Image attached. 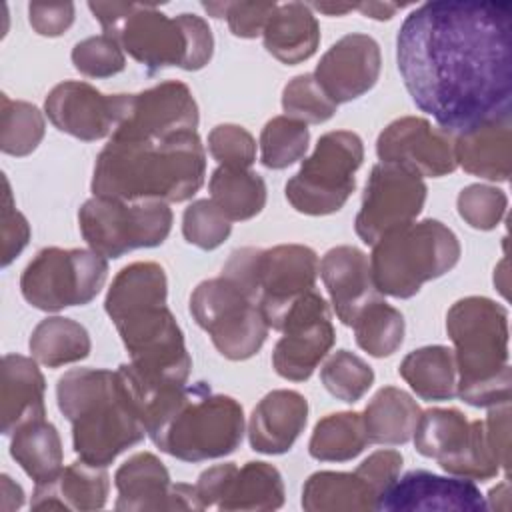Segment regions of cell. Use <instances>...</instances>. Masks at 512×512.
<instances>
[{
    "label": "cell",
    "mask_w": 512,
    "mask_h": 512,
    "mask_svg": "<svg viewBox=\"0 0 512 512\" xmlns=\"http://www.w3.org/2000/svg\"><path fill=\"white\" fill-rule=\"evenodd\" d=\"M352 328L356 344L376 358L394 354L404 340V316L382 298L366 304L356 316Z\"/></svg>",
    "instance_id": "obj_37"
},
{
    "label": "cell",
    "mask_w": 512,
    "mask_h": 512,
    "mask_svg": "<svg viewBox=\"0 0 512 512\" xmlns=\"http://www.w3.org/2000/svg\"><path fill=\"white\" fill-rule=\"evenodd\" d=\"M236 468L238 466L234 462H226V464L212 466L198 476V482L194 486H196V496L200 500L202 510L208 506H216L220 502Z\"/></svg>",
    "instance_id": "obj_51"
},
{
    "label": "cell",
    "mask_w": 512,
    "mask_h": 512,
    "mask_svg": "<svg viewBox=\"0 0 512 512\" xmlns=\"http://www.w3.org/2000/svg\"><path fill=\"white\" fill-rule=\"evenodd\" d=\"M402 470V454L396 450H378L370 454L354 472L368 484V488L380 496L384 490L400 476Z\"/></svg>",
    "instance_id": "obj_48"
},
{
    "label": "cell",
    "mask_w": 512,
    "mask_h": 512,
    "mask_svg": "<svg viewBox=\"0 0 512 512\" xmlns=\"http://www.w3.org/2000/svg\"><path fill=\"white\" fill-rule=\"evenodd\" d=\"M308 420V402L296 390H272L252 410L248 440L262 454H284Z\"/></svg>",
    "instance_id": "obj_24"
},
{
    "label": "cell",
    "mask_w": 512,
    "mask_h": 512,
    "mask_svg": "<svg viewBox=\"0 0 512 512\" xmlns=\"http://www.w3.org/2000/svg\"><path fill=\"white\" fill-rule=\"evenodd\" d=\"M512 4L436 0L412 10L396 60L414 104L452 136L510 112Z\"/></svg>",
    "instance_id": "obj_1"
},
{
    "label": "cell",
    "mask_w": 512,
    "mask_h": 512,
    "mask_svg": "<svg viewBox=\"0 0 512 512\" xmlns=\"http://www.w3.org/2000/svg\"><path fill=\"white\" fill-rule=\"evenodd\" d=\"M44 388V376L36 360L20 354H6L2 358L0 418L4 436H10L30 418L46 416Z\"/></svg>",
    "instance_id": "obj_27"
},
{
    "label": "cell",
    "mask_w": 512,
    "mask_h": 512,
    "mask_svg": "<svg viewBox=\"0 0 512 512\" xmlns=\"http://www.w3.org/2000/svg\"><path fill=\"white\" fill-rule=\"evenodd\" d=\"M204 176L206 152L196 130L148 140L110 136L94 164L92 192L130 202H184Z\"/></svg>",
    "instance_id": "obj_3"
},
{
    "label": "cell",
    "mask_w": 512,
    "mask_h": 512,
    "mask_svg": "<svg viewBox=\"0 0 512 512\" xmlns=\"http://www.w3.org/2000/svg\"><path fill=\"white\" fill-rule=\"evenodd\" d=\"M28 16L32 28L40 36H60L64 34L72 22H74V4L72 2H60V4H44V2H32L28 6Z\"/></svg>",
    "instance_id": "obj_49"
},
{
    "label": "cell",
    "mask_w": 512,
    "mask_h": 512,
    "mask_svg": "<svg viewBox=\"0 0 512 512\" xmlns=\"http://www.w3.org/2000/svg\"><path fill=\"white\" fill-rule=\"evenodd\" d=\"M426 184L414 170L378 162L366 182L362 206L354 220L356 234L364 244H376L386 234L416 220L426 200Z\"/></svg>",
    "instance_id": "obj_15"
},
{
    "label": "cell",
    "mask_w": 512,
    "mask_h": 512,
    "mask_svg": "<svg viewBox=\"0 0 512 512\" xmlns=\"http://www.w3.org/2000/svg\"><path fill=\"white\" fill-rule=\"evenodd\" d=\"M88 8L104 34L150 72L166 66L200 70L212 58L210 26L196 14L168 18L154 4L134 2H90Z\"/></svg>",
    "instance_id": "obj_7"
},
{
    "label": "cell",
    "mask_w": 512,
    "mask_h": 512,
    "mask_svg": "<svg viewBox=\"0 0 512 512\" xmlns=\"http://www.w3.org/2000/svg\"><path fill=\"white\" fill-rule=\"evenodd\" d=\"M420 414V406L408 392L394 386L380 388L362 414L368 442L406 444L414 436Z\"/></svg>",
    "instance_id": "obj_29"
},
{
    "label": "cell",
    "mask_w": 512,
    "mask_h": 512,
    "mask_svg": "<svg viewBox=\"0 0 512 512\" xmlns=\"http://www.w3.org/2000/svg\"><path fill=\"white\" fill-rule=\"evenodd\" d=\"M380 46L368 34H346L320 58L314 78L334 104L366 94L380 76Z\"/></svg>",
    "instance_id": "obj_21"
},
{
    "label": "cell",
    "mask_w": 512,
    "mask_h": 512,
    "mask_svg": "<svg viewBox=\"0 0 512 512\" xmlns=\"http://www.w3.org/2000/svg\"><path fill=\"white\" fill-rule=\"evenodd\" d=\"M210 200L232 220H250L266 204V184L250 168L218 166L208 182Z\"/></svg>",
    "instance_id": "obj_34"
},
{
    "label": "cell",
    "mask_w": 512,
    "mask_h": 512,
    "mask_svg": "<svg viewBox=\"0 0 512 512\" xmlns=\"http://www.w3.org/2000/svg\"><path fill=\"white\" fill-rule=\"evenodd\" d=\"M232 224L224 212L208 198L192 202L182 216V234L186 242L202 250H214L230 236Z\"/></svg>",
    "instance_id": "obj_42"
},
{
    "label": "cell",
    "mask_w": 512,
    "mask_h": 512,
    "mask_svg": "<svg viewBox=\"0 0 512 512\" xmlns=\"http://www.w3.org/2000/svg\"><path fill=\"white\" fill-rule=\"evenodd\" d=\"M74 68L90 78H108L124 70L126 60L120 44L108 34L84 38L72 48Z\"/></svg>",
    "instance_id": "obj_43"
},
{
    "label": "cell",
    "mask_w": 512,
    "mask_h": 512,
    "mask_svg": "<svg viewBox=\"0 0 512 512\" xmlns=\"http://www.w3.org/2000/svg\"><path fill=\"white\" fill-rule=\"evenodd\" d=\"M168 282L156 262L124 266L112 280L104 308L114 322L130 364H120L142 420L164 390L186 384L192 358L182 330L166 306Z\"/></svg>",
    "instance_id": "obj_2"
},
{
    "label": "cell",
    "mask_w": 512,
    "mask_h": 512,
    "mask_svg": "<svg viewBox=\"0 0 512 512\" xmlns=\"http://www.w3.org/2000/svg\"><path fill=\"white\" fill-rule=\"evenodd\" d=\"M122 106L124 94H102L78 80L56 84L44 100L48 120L60 132L86 142L112 136L122 118Z\"/></svg>",
    "instance_id": "obj_19"
},
{
    "label": "cell",
    "mask_w": 512,
    "mask_h": 512,
    "mask_svg": "<svg viewBox=\"0 0 512 512\" xmlns=\"http://www.w3.org/2000/svg\"><path fill=\"white\" fill-rule=\"evenodd\" d=\"M56 398L72 424L74 452L88 464L108 466L146 436L142 414L118 370H68L58 378Z\"/></svg>",
    "instance_id": "obj_4"
},
{
    "label": "cell",
    "mask_w": 512,
    "mask_h": 512,
    "mask_svg": "<svg viewBox=\"0 0 512 512\" xmlns=\"http://www.w3.org/2000/svg\"><path fill=\"white\" fill-rule=\"evenodd\" d=\"M208 152L220 166L250 168L256 160V140L238 124H218L208 134Z\"/></svg>",
    "instance_id": "obj_45"
},
{
    "label": "cell",
    "mask_w": 512,
    "mask_h": 512,
    "mask_svg": "<svg viewBox=\"0 0 512 512\" xmlns=\"http://www.w3.org/2000/svg\"><path fill=\"white\" fill-rule=\"evenodd\" d=\"M402 4H388V2H368V4H354V10H360L364 16L376 18V20H388L400 10Z\"/></svg>",
    "instance_id": "obj_53"
},
{
    "label": "cell",
    "mask_w": 512,
    "mask_h": 512,
    "mask_svg": "<svg viewBox=\"0 0 512 512\" xmlns=\"http://www.w3.org/2000/svg\"><path fill=\"white\" fill-rule=\"evenodd\" d=\"M412 438L422 456L434 458L442 470L454 476L490 480L500 472L484 420L470 422L456 408L422 412Z\"/></svg>",
    "instance_id": "obj_14"
},
{
    "label": "cell",
    "mask_w": 512,
    "mask_h": 512,
    "mask_svg": "<svg viewBox=\"0 0 512 512\" xmlns=\"http://www.w3.org/2000/svg\"><path fill=\"white\" fill-rule=\"evenodd\" d=\"M2 510L4 512H10V510H16L24 504V492L22 488L8 476V474H2Z\"/></svg>",
    "instance_id": "obj_52"
},
{
    "label": "cell",
    "mask_w": 512,
    "mask_h": 512,
    "mask_svg": "<svg viewBox=\"0 0 512 512\" xmlns=\"http://www.w3.org/2000/svg\"><path fill=\"white\" fill-rule=\"evenodd\" d=\"M318 268L316 252L302 244H280L268 250L248 246L230 254L222 276L252 298L268 326L278 330L288 308L314 290Z\"/></svg>",
    "instance_id": "obj_9"
},
{
    "label": "cell",
    "mask_w": 512,
    "mask_h": 512,
    "mask_svg": "<svg viewBox=\"0 0 512 512\" xmlns=\"http://www.w3.org/2000/svg\"><path fill=\"white\" fill-rule=\"evenodd\" d=\"M30 226L26 218L14 208L10 184L4 178V206H2V266H8L28 244Z\"/></svg>",
    "instance_id": "obj_47"
},
{
    "label": "cell",
    "mask_w": 512,
    "mask_h": 512,
    "mask_svg": "<svg viewBox=\"0 0 512 512\" xmlns=\"http://www.w3.org/2000/svg\"><path fill=\"white\" fill-rule=\"evenodd\" d=\"M2 128L0 148L10 156H26L36 150L44 138V116L42 112L24 100H10L2 94Z\"/></svg>",
    "instance_id": "obj_38"
},
{
    "label": "cell",
    "mask_w": 512,
    "mask_h": 512,
    "mask_svg": "<svg viewBox=\"0 0 512 512\" xmlns=\"http://www.w3.org/2000/svg\"><path fill=\"white\" fill-rule=\"evenodd\" d=\"M32 358L48 368L84 360L90 354V336L82 324L62 316H50L30 334Z\"/></svg>",
    "instance_id": "obj_35"
},
{
    "label": "cell",
    "mask_w": 512,
    "mask_h": 512,
    "mask_svg": "<svg viewBox=\"0 0 512 512\" xmlns=\"http://www.w3.org/2000/svg\"><path fill=\"white\" fill-rule=\"evenodd\" d=\"M10 454L36 482H48L62 470V440L44 416L22 422L10 434Z\"/></svg>",
    "instance_id": "obj_30"
},
{
    "label": "cell",
    "mask_w": 512,
    "mask_h": 512,
    "mask_svg": "<svg viewBox=\"0 0 512 512\" xmlns=\"http://www.w3.org/2000/svg\"><path fill=\"white\" fill-rule=\"evenodd\" d=\"M454 154L456 164H460L468 174L506 182L512 158L510 112L456 134Z\"/></svg>",
    "instance_id": "obj_25"
},
{
    "label": "cell",
    "mask_w": 512,
    "mask_h": 512,
    "mask_svg": "<svg viewBox=\"0 0 512 512\" xmlns=\"http://www.w3.org/2000/svg\"><path fill=\"white\" fill-rule=\"evenodd\" d=\"M284 504V482L268 462H246L232 474L218 510H276Z\"/></svg>",
    "instance_id": "obj_33"
},
{
    "label": "cell",
    "mask_w": 512,
    "mask_h": 512,
    "mask_svg": "<svg viewBox=\"0 0 512 512\" xmlns=\"http://www.w3.org/2000/svg\"><path fill=\"white\" fill-rule=\"evenodd\" d=\"M78 224L94 252L120 258L130 250L162 244L172 228V210L162 200L92 196L80 206Z\"/></svg>",
    "instance_id": "obj_11"
},
{
    "label": "cell",
    "mask_w": 512,
    "mask_h": 512,
    "mask_svg": "<svg viewBox=\"0 0 512 512\" xmlns=\"http://www.w3.org/2000/svg\"><path fill=\"white\" fill-rule=\"evenodd\" d=\"M146 434L166 454L184 462L222 458L244 436L242 406L226 394H214L206 382L162 392L146 412Z\"/></svg>",
    "instance_id": "obj_5"
},
{
    "label": "cell",
    "mask_w": 512,
    "mask_h": 512,
    "mask_svg": "<svg viewBox=\"0 0 512 512\" xmlns=\"http://www.w3.org/2000/svg\"><path fill=\"white\" fill-rule=\"evenodd\" d=\"M368 436L362 414L336 412L328 414L314 426L308 452L320 462H346L366 448Z\"/></svg>",
    "instance_id": "obj_36"
},
{
    "label": "cell",
    "mask_w": 512,
    "mask_h": 512,
    "mask_svg": "<svg viewBox=\"0 0 512 512\" xmlns=\"http://www.w3.org/2000/svg\"><path fill=\"white\" fill-rule=\"evenodd\" d=\"M108 276L106 256L92 248H42L20 278L28 304L44 312L84 306L102 290Z\"/></svg>",
    "instance_id": "obj_12"
},
{
    "label": "cell",
    "mask_w": 512,
    "mask_h": 512,
    "mask_svg": "<svg viewBox=\"0 0 512 512\" xmlns=\"http://www.w3.org/2000/svg\"><path fill=\"white\" fill-rule=\"evenodd\" d=\"M278 330L282 338L274 346L272 364L282 378L294 382L308 380L336 340L330 308L316 290L288 308Z\"/></svg>",
    "instance_id": "obj_16"
},
{
    "label": "cell",
    "mask_w": 512,
    "mask_h": 512,
    "mask_svg": "<svg viewBox=\"0 0 512 512\" xmlns=\"http://www.w3.org/2000/svg\"><path fill=\"white\" fill-rule=\"evenodd\" d=\"M486 502L478 486L468 478H448L426 470L406 472L380 496L376 510H456L482 512Z\"/></svg>",
    "instance_id": "obj_22"
},
{
    "label": "cell",
    "mask_w": 512,
    "mask_h": 512,
    "mask_svg": "<svg viewBox=\"0 0 512 512\" xmlns=\"http://www.w3.org/2000/svg\"><path fill=\"white\" fill-rule=\"evenodd\" d=\"M398 372L422 400L440 402L456 396V360L446 346L436 344L412 350Z\"/></svg>",
    "instance_id": "obj_32"
},
{
    "label": "cell",
    "mask_w": 512,
    "mask_h": 512,
    "mask_svg": "<svg viewBox=\"0 0 512 512\" xmlns=\"http://www.w3.org/2000/svg\"><path fill=\"white\" fill-rule=\"evenodd\" d=\"M264 48L284 64L308 60L320 44V26L308 4H276L264 30Z\"/></svg>",
    "instance_id": "obj_28"
},
{
    "label": "cell",
    "mask_w": 512,
    "mask_h": 512,
    "mask_svg": "<svg viewBox=\"0 0 512 512\" xmlns=\"http://www.w3.org/2000/svg\"><path fill=\"white\" fill-rule=\"evenodd\" d=\"M190 312L196 324L208 332L216 350L228 360L254 356L270 328L258 304L222 274L194 288Z\"/></svg>",
    "instance_id": "obj_13"
},
{
    "label": "cell",
    "mask_w": 512,
    "mask_h": 512,
    "mask_svg": "<svg viewBox=\"0 0 512 512\" xmlns=\"http://www.w3.org/2000/svg\"><path fill=\"white\" fill-rule=\"evenodd\" d=\"M336 106L322 86L316 82L314 74L294 76L282 90L284 116L300 120L304 124H320L334 116Z\"/></svg>",
    "instance_id": "obj_41"
},
{
    "label": "cell",
    "mask_w": 512,
    "mask_h": 512,
    "mask_svg": "<svg viewBox=\"0 0 512 512\" xmlns=\"http://www.w3.org/2000/svg\"><path fill=\"white\" fill-rule=\"evenodd\" d=\"M458 214L476 230H492L500 224L508 198L500 188L488 184H470L458 194Z\"/></svg>",
    "instance_id": "obj_44"
},
{
    "label": "cell",
    "mask_w": 512,
    "mask_h": 512,
    "mask_svg": "<svg viewBox=\"0 0 512 512\" xmlns=\"http://www.w3.org/2000/svg\"><path fill=\"white\" fill-rule=\"evenodd\" d=\"M198 106L184 82L166 80L138 94H124L122 118L112 132L120 138H166L196 130Z\"/></svg>",
    "instance_id": "obj_17"
},
{
    "label": "cell",
    "mask_w": 512,
    "mask_h": 512,
    "mask_svg": "<svg viewBox=\"0 0 512 512\" xmlns=\"http://www.w3.org/2000/svg\"><path fill=\"white\" fill-rule=\"evenodd\" d=\"M446 332L454 344L456 396L478 408L510 402L512 370L504 306L486 296L462 298L446 314Z\"/></svg>",
    "instance_id": "obj_6"
},
{
    "label": "cell",
    "mask_w": 512,
    "mask_h": 512,
    "mask_svg": "<svg viewBox=\"0 0 512 512\" xmlns=\"http://www.w3.org/2000/svg\"><path fill=\"white\" fill-rule=\"evenodd\" d=\"M490 446L498 458L500 470L510 468V402L490 406L488 418L484 420Z\"/></svg>",
    "instance_id": "obj_50"
},
{
    "label": "cell",
    "mask_w": 512,
    "mask_h": 512,
    "mask_svg": "<svg viewBox=\"0 0 512 512\" xmlns=\"http://www.w3.org/2000/svg\"><path fill=\"white\" fill-rule=\"evenodd\" d=\"M376 494L356 472H314L302 488V508L308 512L374 510Z\"/></svg>",
    "instance_id": "obj_31"
},
{
    "label": "cell",
    "mask_w": 512,
    "mask_h": 512,
    "mask_svg": "<svg viewBox=\"0 0 512 512\" xmlns=\"http://www.w3.org/2000/svg\"><path fill=\"white\" fill-rule=\"evenodd\" d=\"M364 160L358 134L334 130L320 136L314 152L286 182V198L294 210L310 216L338 212L356 188V170Z\"/></svg>",
    "instance_id": "obj_10"
},
{
    "label": "cell",
    "mask_w": 512,
    "mask_h": 512,
    "mask_svg": "<svg viewBox=\"0 0 512 512\" xmlns=\"http://www.w3.org/2000/svg\"><path fill=\"white\" fill-rule=\"evenodd\" d=\"M310 142L308 126L288 116H274L260 134V160L266 168L282 170L298 162Z\"/></svg>",
    "instance_id": "obj_39"
},
{
    "label": "cell",
    "mask_w": 512,
    "mask_h": 512,
    "mask_svg": "<svg viewBox=\"0 0 512 512\" xmlns=\"http://www.w3.org/2000/svg\"><path fill=\"white\" fill-rule=\"evenodd\" d=\"M110 492L106 466L84 460L62 468L52 480L36 484L30 506L34 510H100Z\"/></svg>",
    "instance_id": "obj_26"
},
{
    "label": "cell",
    "mask_w": 512,
    "mask_h": 512,
    "mask_svg": "<svg viewBox=\"0 0 512 512\" xmlns=\"http://www.w3.org/2000/svg\"><path fill=\"white\" fill-rule=\"evenodd\" d=\"M320 380L334 398L354 404L374 384V370L354 352L336 350L320 368Z\"/></svg>",
    "instance_id": "obj_40"
},
{
    "label": "cell",
    "mask_w": 512,
    "mask_h": 512,
    "mask_svg": "<svg viewBox=\"0 0 512 512\" xmlns=\"http://www.w3.org/2000/svg\"><path fill=\"white\" fill-rule=\"evenodd\" d=\"M116 510H202L192 484H172L166 466L152 452L130 456L114 474Z\"/></svg>",
    "instance_id": "obj_20"
},
{
    "label": "cell",
    "mask_w": 512,
    "mask_h": 512,
    "mask_svg": "<svg viewBox=\"0 0 512 512\" xmlns=\"http://www.w3.org/2000/svg\"><path fill=\"white\" fill-rule=\"evenodd\" d=\"M460 258L456 234L440 220H420L372 244L370 270L380 294L414 296L424 282L450 272Z\"/></svg>",
    "instance_id": "obj_8"
},
{
    "label": "cell",
    "mask_w": 512,
    "mask_h": 512,
    "mask_svg": "<svg viewBox=\"0 0 512 512\" xmlns=\"http://www.w3.org/2000/svg\"><path fill=\"white\" fill-rule=\"evenodd\" d=\"M310 8H314V10H320V12H324V14H330V16H340V14H346V12H350V10H354V4H312Z\"/></svg>",
    "instance_id": "obj_54"
},
{
    "label": "cell",
    "mask_w": 512,
    "mask_h": 512,
    "mask_svg": "<svg viewBox=\"0 0 512 512\" xmlns=\"http://www.w3.org/2000/svg\"><path fill=\"white\" fill-rule=\"evenodd\" d=\"M376 154L380 162L406 166L422 178H440L458 166L454 136L418 116H402L390 122L376 140Z\"/></svg>",
    "instance_id": "obj_18"
},
{
    "label": "cell",
    "mask_w": 512,
    "mask_h": 512,
    "mask_svg": "<svg viewBox=\"0 0 512 512\" xmlns=\"http://www.w3.org/2000/svg\"><path fill=\"white\" fill-rule=\"evenodd\" d=\"M318 272L330 294L336 316L346 326L354 324L366 304L380 298L372 280L370 258L356 246L330 248L322 256Z\"/></svg>",
    "instance_id": "obj_23"
},
{
    "label": "cell",
    "mask_w": 512,
    "mask_h": 512,
    "mask_svg": "<svg viewBox=\"0 0 512 512\" xmlns=\"http://www.w3.org/2000/svg\"><path fill=\"white\" fill-rule=\"evenodd\" d=\"M202 8L214 18H226L234 36L256 38L262 34L274 2H204Z\"/></svg>",
    "instance_id": "obj_46"
}]
</instances>
